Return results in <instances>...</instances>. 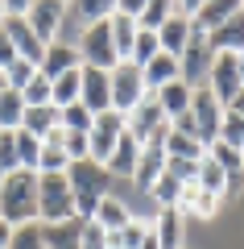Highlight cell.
Wrapping results in <instances>:
<instances>
[{"mask_svg": "<svg viewBox=\"0 0 244 249\" xmlns=\"http://www.w3.org/2000/svg\"><path fill=\"white\" fill-rule=\"evenodd\" d=\"M66 183H70V199H75V216H79V224H83V220H91V216H96L99 199L108 196L112 175H108V166L83 158V162H70Z\"/></svg>", "mask_w": 244, "mask_h": 249, "instance_id": "1", "label": "cell"}, {"mask_svg": "<svg viewBox=\"0 0 244 249\" xmlns=\"http://www.w3.org/2000/svg\"><path fill=\"white\" fill-rule=\"evenodd\" d=\"M0 220L21 229L37 220V175L33 170H13L0 183Z\"/></svg>", "mask_w": 244, "mask_h": 249, "instance_id": "2", "label": "cell"}, {"mask_svg": "<svg viewBox=\"0 0 244 249\" xmlns=\"http://www.w3.org/2000/svg\"><path fill=\"white\" fill-rule=\"evenodd\" d=\"M66 220H79L66 175H37V224H66Z\"/></svg>", "mask_w": 244, "mask_h": 249, "instance_id": "3", "label": "cell"}, {"mask_svg": "<svg viewBox=\"0 0 244 249\" xmlns=\"http://www.w3.org/2000/svg\"><path fill=\"white\" fill-rule=\"evenodd\" d=\"M211 67H215V50H211L207 34L191 25V42H186V50L178 54V79H182L186 88H203L207 75H211Z\"/></svg>", "mask_w": 244, "mask_h": 249, "instance_id": "4", "label": "cell"}, {"mask_svg": "<svg viewBox=\"0 0 244 249\" xmlns=\"http://www.w3.org/2000/svg\"><path fill=\"white\" fill-rule=\"evenodd\" d=\"M75 50H79V58H83V67H96V71H108V75L120 67V54H116V42H112L108 21H99V25L83 29Z\"/></svg>", "mask_w": 244, "mask_h": 249, "instance_id": "5", "label": "cell"}, {"mask_svg": "<svg viewBox=\"0 0 244 249\" xmlns=\"http://www.w3.org/2000/svg\"><path fill=\"white\" fill-rule=\"evenodd\" d=\"M108 79H112V112H120V116H129L132 108L149 96L145 75H141V67H132V62H120Z\"/></svg>", "mask_w": 244, "mask_h": 249, "instance_id": "6", "label": "cell"}, {"mask_svg": "<svg viewBox=\"0 0 244 249\" xmlns=\"http://www.w3.org/2000/svg\"><path fill=\"white\" fill-rule=\"evenodd\" d=\"M124 129H129V137L141 142V145H145L149 137H157V133H170V121H166V112H162V104H157V96L141 100V104L124 116Z\"/></svg>", "mask_w": 244, "mask_h": 249, "instance_id": "7", "label": "cell"}, {"mask_svg": "<svg viewBox=\"0 0 244 249\" xmlns=\"http://www.w3.org/2000/svg\"><path fill=\"white\" fill-rule=\"evenodd\" d=\"M191 116H195V124H199V142L203 145H211L219 137V121H224V104L215 100V91L203 83V88H195V96H191Z\"/></svg>", "mask_w": 244, "mask_h": 249, "instance_id": "8", "label": "cell"}, {"mask_svg": "<svg viewBox=\"0 0 244 249\" xmlns=\"http://www.w3.org/2000/svg\"><path fill=\"white\" fill-rule=\"evenodd\" d=\"M29 29L37 34V42L50 46L58 42L62 25H66V4H58V0H29Z\"/></svg>", "mask_w": 244, "mask_h": 249, "instance_id": "9", "label": "cell"}, {"mask_svg": "<svg viewBox=\"0 0 244 249\" xmlns=\"http://www.w3.org/2000/svg\"><path fill=\"white\" fill-rule=\"evenodd\" d=\"M124 137V116L120 112H99L96 116V124H91V133H87V142H91V162H99L104 166L108 158H112V150H116V142Z\"/></svg>", "mask_w": 244, "mask_h": 249, "instance_id": "10", "label": "cell"}, {"mask_svg": "<svg viewBox=\"0 0 244 249\" xmlns=\"http://www.w3.org/2000/svg\"><path fill=\"white\" fill-rule=\"evenodd\" d=\"M166 137H170V133H157V137H149V142L141 145V158H137V170H132V183L145 187V191H149L162 175H166Z\"/></svg>", "mask_w": 244, "mask_h": 249, "instance_id": "11", "label": "cell"}, {"mask_svg": "<svg viewBox=\"0 0 244 249\" xmlns=\"http://www.w3.org/2000/svg\"><path fill=\"white\" fill-rule=\"evenodd\" d=\"M207 88L215 91L219 104H232L236 96H240V75H236V54H215V67H211L207 75Z\"/></svg>", "mask_w": 244, "mask_h": 249, "instance_id": "12", "label": "cell"}, {"mask_svg": "<svg viewBox=\"0 0 244 249\" xmlns=\"http://www.w3.org/2000/svg\"><path fill=\"white\" fill-rule=\"evenodd\" d=\"M219 204H224V196H211V191H203L199 183H182V196H178L174 212L182 216H199V220H211V216L219 212Z\"/></svg>", "mask_w": 244, "mask_h": 249, "instance_id": "13", "label": "cell"}, {"mask_svg": "<svg viewBox=\"0 0 244 249\" xmlns=\"http://www.w3.org/2000/svg\"><path fill=\"white\" fill-rule=\"evenodd\" d=\"M79 104H83V108H91L96 116L112 108V79H108V71L83 67V91H79Z\"/></svg>", "mask_w": 244, "mask_h": 249, "instance_id": "14", "label": "cell"}, {"mask_svg": "<svg viewBox=\"0 0 244 249\" xmlns=\"http://www.w3.org/2000/svg\"><path fill=\"white\" fill-rule=\"evenodd\" d=\"M207 42L215 54H244V9H236L219 29H211Z\"/></svg>", "mask_w": 244, "mask_h": 249, "instance_id": "15", "label": "cell"}, {"mask_svg": "<svg viewBox=\"0 0 244 249\" xmlns=\"http://www.w3.org/2000/svg\"><path fill=\"white\" fill-rule=\"evenodd\" d=\"M79 67H83V58H79L75 46H66V42H50L46 46V58H42V75L46 79H58V75L79 71Z\"/></svg>", "mask_w": 244, "mask_h": 249, "instance_id": "16", "label": "cell"}, {"mask_svg": "<svg viewBox=\"0 0 244 249\" xmlns=\"http://www.w3.org/2000/svg\"><path fill=\"white\" fill-rule=\"evenodd\" d=\"M137 158H141V142H132L129 129H124V137L116 142L112 158H108L104 166H108V175H112V178H132V170H137Z\"/></svg>", "mask_w": 244, "mask_h": 249, "instance_id": "17", "label": "cell"}, {"mask_svg": "<svg viewBox=\"0 0 244 249\" xmlns=\"http://www.w3.org/2000/svg\"><path fill=\"white\" fill-rule=\"evenodd\" d=\"M108 29H112V42H116V54H120V62L132 54V42H137V17L132 13H124L120 4H116V13L108 17Z\"/></svg>", "mask_w": 244, "mask_h": 249, "instance_id": "18", "label": "cell"}, {"mask_svg": "<svg viewBox=\"0 0 244 249\" xmlns=\"http://www.w3.org/2000/svg\"><path fill=\"white\" fill-rule=\"evenodd\" d=\"M141 75H145L149 96H157L166 83H178V58H174V54H157L149 67H141Z\"/></svg>", "mask_w": 244, "mask_h": 249, "instance_id": "19", "label": "cell"}, {"mask_svg": "<svg viewBox=\"0 0 244 249\" xmlns=\"http://www.w3.org/2000/svg\"><path fill=\"white\" fill-rule=\"evenodd\" d=\"M240 9V4H232V0H199V9H195V29H203V34H211V29H219L232 13Z\"/></svg>", "mask_w": 244, "mask_h": 249, "instance_id": "20", "label": "cell"}, {"mask_svg": "<svg viewBox=\"0 0 244 249\" xmlns=\"http://www.w3.org/2000/svg\"><path fill=\"white\" fill-rule=\"evenodd\" d=\"M149 229H153V237H157L162 249H182V216H178L174 208H162Z\"/></svg>", "mask_w": 244, "mask_h": 249, "instance_id": "21", "label": "cell"}, {"mask_svg": "<svg viewBox=\"0 0 244 249\" xmlns=\"http://www.w3.org/2000/svg\"><path fill=\"white\" fill-rule=\"evenodd\" d=\"M79 91H83V67H79V71L58 75V79H50V104L62 112V108L79 104Z\"/></svg>", "mask_w": 244, "mask_h": 249, "instance_id": "22", "label": "cell"}, {"mask_svg": "<svg viewBox=\"0 0 244 249\" xmlns=\"http://www.w3.org/2000/svg\"><path fill=\"white\" fill-rule=\"evenodd\" d=\"M112 13H116L112 0H75V4H66V17H75L83 29H91V25H99V21H108Z\"/></svg>", "mask_w": 244, "mask_h": 249, "instance_id": "23", "label": "cell"}, {"mask_svg": "<svg viewBox=\"0 0 244 249\" xmlns=\"http://www.w3.org/2000/svg\"><path fill=\"white\" fill-rule=\"evenodd\" d=\"M191 96H195V88H186L182 79H178V83H166V88L157 91V104H162V112H166V121L191 112Z\"/></svg>", "mask_w": 244, "mask_h": 249, "instance_id": "24", "label": "cell"}, {"mask_svg": "<svg viewBox=\"0 0 244 249\" xmlns=\"http://www.w3.org/2000/svg\"><path fill=\"white\" fill-rule=\"evenodd\" d=\"M157 42H162V54H182L186 50V42H191V21H182V17H170L166 25L157 29Z\"/></svg>", "mask_w": 244, "mask_h": 249, "instance_id": "25", "label": "cell"}, {"mask_svg": "<svg viewBox=\"0 0 244 249\" xmlns=\"http://www.w3.org/2000/svg\"><path fill=\"white\" fill-rule=\"evenodd\" d=\"M91 220H96V224H99L104 232H116V229H124V224L132 220V212H129V208H124V204H120L116 196H104V199H99V208H96V216H91Z\"/></svg>", "mask_w": 244, "mask_h": 249, "instance_id": "26", "label": "cell"}, {"mask_svg": "<svg viewBox=\"0 0 244 249\" xmlns=\"http://www.w3.org/2000/svg\"><path fill=\"white\" fill-rule=\"evenodd\" d=\"M21 121H25V100H21V91L4 88L0 91V133H17Z\"/></svg>", "mask_w": 244, "mask_h": 249, "instance_id": "27", "label": "cell"}, {"mask_svg": "<svg viewBox=\"0 0 244 249\" xmlns=\"http://www.w3.org/2000/svg\"><path fill=\"white\" fill-rule=\"evenodd\" d=\"M21 129L25 133H33L37 142H42L50 129H58V108L54 104H42V108H25V121H21Z\"/></svg>", "mask_w": 244, "mask_h": 249, "instance_id": "28", "label": "cell"}, {"mask_svg": "<svg viewBox=\"0 0 244 249\" xmlns=\"http://www.w3.org/2000/svg\"><path fill=\"white\" fill-rule=\"evenodd\" d=\"M166 158L199 162V158H207V145L195 142V137H186V133H174V129H170V137H166Z\"/></svg>", "mask_w": 244, "mask_h": 249, "instance_id": "29", "label": "cell"}, {"mask_svg": "<svg viewBox=\"0 0 244 249\" xmlns=\"http://www.w3.org/2000/svg\"><path fill=\"white\" fill-rule=\"evenodd\" d=\"M145 232H149V224H141L137 216H132L124 229H116V232H108V249H141V241H145Z\"/></svg>", "mask_w": 244, "mask_h": 249, "instance_id": "30", "label": "cell"}, {"mask_svg": "<svg viewBox=\"0 0 244 249\" xmlns=\"http://www.w3.org/2000/svg\"><path fill=\"white\" fill-rule=\"evenodd\" d=\"M162 54V42H157V34H145V29H137V42H132V54L124 62H132V67H149V62Z\"/></svg>", "mask_w": 244, "mask_h": 249, "instance_id": "31", "label": "cell"}, {"mask_svg": "<svg viewBox=\"0 0 244 249\" xmlns=\"http://www.w3.org/2000/svg\"><path fill=\"white\" fill-rule=\"evenodd\" d=\"M58 124L66 129V133H91L96 112H91V108H83V104H70V108H62V112H58Z\"/></svg>", "mask_w": 244, "mask_h": 249, "instance_id": "32", "label": "cell"}, {"mask_svg": "<svg viewBox=\"0 0 244 249\" xmlns=\"http://www.w3.org/2000/svg\"><path fill=\"white\" fill-rule=\"evenodd\" d=\"M166 21H170V0H145V9H141V17H137V29L157 34Z\"/></svg>", "mask_w": 244, "mask_h": 249, "instance_id": "33", "label": "cell"}, {"mask_svg": "<svg viewBox=\"0 0 244 249\" xmlns=\"http://www.w3.org/2000/svg\"><path fill=\"white\" fill-rule=\"evenodd\" d=\"M13 142H17V162H21V170H33V175H37V154H42V142H37L33 133H25V129H17Z\"/></svg>", "mask_w": 244, "mask_h": 249, "instance_id": "34", "label": "cell"}, {"mask_svg": "<svg viewBox=\"0 0 244 249\" xmlns=\"http://www.w3.org/2000/svg\"><path fill=\"white\" fill-rule=\"evenodd\" d=\"M70 170V158L62 145H42V154H37V175H66Z\"/></svg>", "mask_w": 244, "mask_h": 249, "instance_id": "35", "label": "cell"}, {"mask_svg": "<svg viewBox=\"0 0 244 249\" xmlns=\"http://www.w3.org/2000/svg\"><path fill=\"white\" fill-rule=\"evenodd\" d=\"M9 249H50V241H46V232H42V224H21V229H13V241H9Z\"/></svg>", "mask_w": 244, "mask_h": 249, "instance_id": "36", "label": "cell"}, {"mask_svg": "<svg viewBox=\"0 0 244 249\" xmlns=\"http://www.w3.org/2000/svg\"><path fill=\"white\" fill-rule=\"evenodd\" d=\"M207 158L215 162L219 170H228V175L244 170V154H240V150H232V145H224V142H211V145H207Z\"/></svg>", "mask_w": 244, "mask_h": 249, "instance_id": "37", "label": "cell"}, {"mask_svg": "<svg viewBox=\"0 0 244 249\" xmlns=\"http://www.w3.org/2000/svg\"><path fill=\"white\" fill-rule=\"evenodd\" d=\"M195 183H199L203 191H211V196H224V187H228V170H219L211 158H203V162H199V178H195Z\"/></svg>", "mask_w": 244, "mask_h": 249, "instance_id": "38", "label": "cell"}, {"mask_svg": "<svg viewBox=\"0 0 244 249\" xmlns=\"http://www.w3.org/2000/svg\"><path fill=\"white\" fill-rule=\"evenodd\" d=\"M215 142L232 145V150H244V121L236 112H228V108H224V121H219V137Z\"/></svg>", "mask_w": 244, "mask_h": 249, "instance_id": "39", "label": "cell"}, {"mask_svg": "<svg viewBox=\"0 0 244 249\" xmlns=\"http://www.w3.org/2000/svg\"><path fill=\"white\" fill-rule=\"evenodd\" d=\"M149 196L157 199V208H174V204H178V196H182V183H178L174 175H162L153 187H149Z\"/></svg>", "mask_w": 244, "mask_h": 249, "instance_id": "40", "label": "cell"}, {"mask_svg": "<svg viewBox=\"0 0 244 249\" xmlns=\"http://www.w3.org/2000/svg\"><path fill=\"white\" fill-rule=\"evenodd\" d=\"M21 100H25V108H42V104H50V79L37 71L33 79L21 88Z\"/></svg>", "mask_w": 244, "mask_h": 249, "instance_id": "41", "label": "cell"}, {"mask_svg": "<svg viewBox=\"0 0 244 249\" xmlns=\"http://www.w3.org/2000/svg\"><path fill=\"white\" fill-rule=\"evenodd\" d=\"M75 249H108V232L96 220H83L79 224V237H75Z\"/></svg>", "mask_w": 244, "mask_h": 249, "instance_id": "42", "label": "cell"}, {"mask_svg": "<svg viewBox=\"0 0 244 249\" xmlns=\"http://www.w3.org/2000/svg\"><path fill=\"white\" fill-rule=\"evenodd\" d=\"M33 75H37V67H33V62L17 58V62L9 67V71H4V79H9V88H13V91H21V88L29 83V79H33Z\"/></svg>", "mask_w": 244, "mask_h": 249, "instance_id": "43", "label": "cell"}, {"mask_svg": "<svg viewBox=\"0 0 244 249\" xmlns=\"http://www.w3.org/2000/svg\"><path fill=\"white\" fill-rule=\"evenodd\" d=\"M0 170H4V175L21 170V162H17V142H13V133H0Z\"/></svg>", "mask_w": 244, "mask_h": 249, "instance_id": "44", "label": "cell"}, {"mask_svg": "<svg viewBox=\"0 0 244 249\" xmlns=\"http://www.w3.org/2000/svg\"><path fill=\"white\" fill-rule=\"evenodd\" d=\"M66 158H70V162L91 158V142H87V133H66Z\"/></svg>", "mask_w": 244, "mask_h": 249, "instance_id": "45", "label": "cell"}, {"mask_svg": "<svg viewBox=\"0 0 244 249\" xmlns=\"http://www.w3.org/2000/svg\"><path fill=\"white\" fill-rule=\"evenodd\" d=\"M13 62H17V50H13L9 34H4V25H0V71H9Z\"/></svg>", "mask_w": 244, "mask_h": 249, "instance_id": "46", "label": "cell"}, {"mask_svg": "<svg viewBox=\"0 0 244 249\" xmlns=\"http://www.w3.org/2000/svg\"><path fill=\"white\" fill-rule=\"evenodd\" d=\"M244 196V170H236V175H228V187H224V199H236Z\"/></svg>", "mask_w": 244, "mask_h": 249, "instance_id": "47", "label": "cell"}, {"mask_svg": "<svg viewBox=\"0 0 244 249\" xmlns=\"http://www.w3.org/2000/svg\"><path fill=\"white\" fill-rule=\"evenodd\" d=\"M42 145H62V150H66V129H62V124H58V129H50V133L42 137Z\"/></svg>", "mask_w": 244, "mask_h": 249, "instance_id": "48", "label": "cell"}, {"mask_svg": "<svg viewBox=\"0 0 244 249\" xmlns=\"http://www.w3.org/2000/svg\"><path fill=\"white\" fill-rule=\"evenodd\" d=\"M9 241H13V224L0 220V249H9Z\"/></svg>", "mask_w": 244, "mask_h": 249, "instance_id": "49", "label": "cell"}, {"mask_svg": "<svg viewBox=\"0 0 244 249\" xmlns=\"http://www.w3.org/2000/svg\"><path fill=\"white\" fill-rule=\"evenodd\" d=\"M228 112H236V116H240V121H244V91H240V96L232 100V104H228Z\"/></svg>", "mask_w": 244, "mask_h": 249, "instance_id": "50", "label": "cell"}, {"mask_svg": "<svg viewBox=\"0 0 244 249\" xmlns=\"http://www.w3.org/2000/svg\"><path fill=\"white\" fill-rule=\"evenodd\" d=\"M141 249H162V245H157V237H153V229L145 232V241H141Z\"/></svg>", "mask_w": 244, "mask_h": 249, "instance_id": "51", "label": "cell"}, {"mask_svg": "<svg viewBox=\"0 0 244 249\" xmlns=\"http://www.w3.org/2000/svg\"><path fill=\"white\" fill-rule=\"evenodd\" d=\"M236 75H240V91H244V54H236Z\"/></svg>", "mask_w": 244, "mask_h": 249, "instance_id": "52", "label": "cell"}, {"mask_svg": "<svg viewBox=\"0 0 244 249\" xmlns=\"http://www.w3.org/2000/svg\"><path fill=\"white\" fill-rule=\"evenodd\" d=\"M4 88H9V79H4V71H0V91H4Z\"/></svg>", "mask_w": 244, "mask_h": 249, "instance_id": "53", "label": "cell"}, {"mask_svg": "<svg viewBox=\"0 0 244 249\" xmlns=\"http://www.w3.org/2000/svg\"><path fill=\"white\" fill-rule=\"evenodd\" d=\"M0 183H4V170H0Z\"/></svg>", "mask_w": 244, "mask_h": 249, "instance_id": "54", "label": "cell"}, {"mask_svg": "<svg viewBox=\"0 0 244 249\" xmlns=\"http://www.w3.org/2000/svg\"><path fill=\"white\" fill-rule=\"evenodd\" d=\"M240 9H244V4H240Z\"/></svg>", "mask_w": 244, "mask_h": 249, "instance_id": "55", "label": "cell"}, {"mask_svg": "<svg viewBox=\"0 0 244 249\" xmlns=\"http://www.w3.org/2000/svg\"><path fill=\"white\" fill-rule=\"evenodd\" d=\"M240 154H244V150H240Z\"/></svg>", "mask_w": 244, "mask_h": 249, "instance_id": "56", "label": "cell"}]
</instances>
